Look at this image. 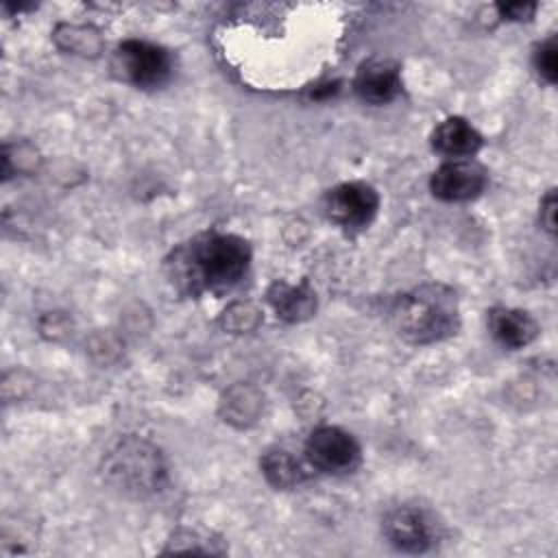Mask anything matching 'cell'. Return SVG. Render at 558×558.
I'll use <instances>...</instances> for the list:
<instances>
[{"instance_id": "2", "label": "cell", "mask_w": 558, "mask_h": 558, "mask_svg": "<svg viewBox=\"0 0 558 558\" xmlns=\"http://www.w3.org/2000/svg\"><path fill=\"white\" fill-rule=\"evenodd\" d=\"M390 314L395 331L410 344L445 340L460 325L458 296L445 283H423L401 294Z\"/></svg>"}, {"instance_id": "5", "label": "cell", "mask_w": 558, "mask_h": 558, "mask_svg": "<svg viewBox=\"0 0 558 558\" xmlns=\"http://www.w3.org/2000/svg\"><path fill=\"white\" fill-rule=\"evenodd\" d=\"M305 453L314 469L329 475L351 473L362 458L357 440L349 432L333 425L314 429L305 442Z\"/></svg>"}, {"instance_id": "12", "label": "cell", "mask_w": 558, "mask_h": 558, "mask_svg": "<svg viewBox=\"0 0 558 558\" xmlns=\"http://www.w3.org/2000/svg\"><path fill=\"white\" fill-rule=\"evenodd\" d=\"M432 146L447 157H469L482 146V135L464 118H447L432 133Z\"/></svg>"}, {"instance_id": "8", "label": "cell", "mask_w": 558, "mask_h": 558, "mask_svg": "<svg viewBox=\"0 0 558 558\" xmlns=\"http://www.w3.org/2000/svg\"><path fill=\"white\" fill-rule=\"evenodd\" d=\"M486 185V172L480 163L451 159L442 163L429 179V190L436 198L460 203L475 198Z\"/></svg>"}, {"instance_id": "10", "label": "cell", "mask_w": 558, "mask_h": 558, "mask_svg": "<svg viewBox=\"0 0 558 558\" xmlns=\"http://www.w3.org/2000/svg\"><path fill=\"white\" fill-rule=\"evenodd\" d=\"M488 329L506 349H523L538 336V323L514 307H493L488 312Z\"/></svg>"}, {"instance_id": "16", "label": "cell", "mask_w": 558, "mask_h": 558, "mask_svg": "<svg viewBox=\"0 0 558 558\" xmlns=\"http://www.w3.org/2000/svg\"><path fill=\"white\" fill-rule=\"evenodd\" d=\"M262 320L259 310L253 303H233L225 310L220 323L231 333H246L253 331Z\"/></svg>"}, {"instance_id": "6", "label": "cell", "mask_w": 558, "mask_h": 558, "mask_svg": "<svg viewBox=\"0 0 558 558\" xmlns=\"http://www.w3.org/2000/svg\"><path fill=\"white\" fill-rule=\"evenodd\" d=\"M384 534L397 549L421 554L438 541V523L421 506H399L386 514Z\"/></svg>"}, {"instance_id": "13", "label": "cell", "mask_w": 558, "mask_h": 558, "mask_svg": "<svg viewBox=\"0 0 558 558\" xmlns=\"http://www.w3.org/2000/svg\"><path fill=\"white\" fill-rule=\"evenodd\" d=\"M262 395L251 384L231 386L220 401V414L227 423L235 427L253 425L262 414Z\"/></svg>"}, {"instance_id": "1", "label": "cell", "mask_w": 558, "mask_h": 558, "mask_svg": "<svg viewBox=\"0 0 558 558\" xmlns=\"http://www.w3.org/2000/svg\"><path fill=\"white\" fill-rule=\"evenodd\" d=\"M251 264V246L233 233L207 231L179 244L163 264L168 281L187 296L225 292L240 283Z\"/></svg>"}, {"instance_id": "14", "label": "cell", "mask_w": 558, "mask_h": 558, "mask_svg": "<svg viewBox=\"0 0 558 558\" xmlns=\"http://www.w3.org/2000/svg\"><path fill=\"white\" fill-rule=\"evenodd\" d=\"M262 473L275 488H292L305 480L301 462L286 449H270L262 456Z\"/></svg>"}, {"instance_id": "20", "label": "cell", "mask_w": 558, "mask_h": 558, "mask_svg": "<svg viewBox=\"0 0 558 558\" xmlns=\"http://www.w3.org/2000/svg\"><path fill=\"white\" fill-rule=\"evenodd\" d=\"M541 222L554 235L556 233V192L549 190L541 201Z\"/></svg>"}, {"instance_id": "9", "label": "cell", "mask_w": 558, "mask_h": 558, "mask_svg": "<svg viewBox=\"0 0 558 558\" xmlns=\"http://www.w3.org/2000/svg\"><path fill=\"white\" fill-rule=\"evenodd\" d=\"M353 89L368 105H386L401 92L399 65L390 59H371L360 65Z\"/></svg>"}, {"instance_id": "4", "label": "cell", "mask_w": 558, "mask_h": 558, "mask_svg": "<svg viewBox=\"0 0 558 558\" xmlns=\"http://www.w3.org/2000/svg\"><path fill=\"white\" fill-rule=\"evenodd\" d=\"M111 68L120 81L142 89H153L170 78L172 59L168 50L157 44L144 39H126L116 48Z\"/></svg>"}, {"instance_id": "11", "label": "cell", "mask_w": 558, "mask_h": 558, "mask_svg": "<svg viewBox=\"0 0 558 558\" xmlns=\"http://www.w3.org/2000/svg\"><path fill=\"white\" fill-rule=\"evenodd\" d=\"M268 303L277 312V316L286 323H301L310 318L316 310V292L307 281L292 286L286 281H275L268 288Z\"/></svg>"}, {"instance_id": "3", "label": "cell", "mask_w": 558, "mask_h": 558, "mask_svg": "<svg viewBox=\"0 0 558 558\" xmlns=\"http://www.w3.org/2000/svg\"><path fill=\"white\" fill-rule=\"evenodd\" d=\"M166 475L161 451L137 436L120 438L102 458L105 482L129 497H148L161 490Z\"/></svg>"}, {"instance_id": "17", "label": "cell", "mask_w": 558, "mask_h": 558, "mask_svg": "<svg viewBox=\"0 0 558 558\" xmlns=\"http://www.w3.org/2000/svg\"><path fill=\"white\" fill-rule=\"evenodd\" d=\"M216 541H211L207 534L198 532V530H181L177 532L166 551H201V554H220L222 549L214 547Z\"/></svg>"}, {"instance_id": "19", "label": "cell", "mask_w": 558, "mask_h": 558, "mask_svg": "<svg viewBox=\"0 0 558 558\" xmlns=\"http://www.w3.org/2000/svg\"><path fill=\"white\" fill-rule=\"evenodd\" d=\"M497 11L501 17L508 20H530L536 11L534 2H506V4H497Z\"/></svg>"}, {"instance_id": "18", "label": "cell", "mask_w": 558, "mask_h": 558, "mask_svg": "<svg viewBox=\"0 0 558 558\" xmlns=\"http://www.w3.org/2000/svg\"><path fill=\"white\" fill-rule=\"evenodd\" d=\"M534 68L549 85H554L558 81V44H556V37H549L543 44H538V48L534 52Z\"/></svg>"}, {"instance_id": "15", "label": "cell", "mask_w": 558, "mask_h": 558, "mask_svg": "<svg viewBox=\"0 0 558 558\" xmlns=\"http://www.w3.org/2000/svg\"><path fill=\"white\" fill-rule=\"evenodd\" d=\"M57 44L74 54H98L100 52V35L92 26H76V24H61L54 31Z\"/></svg>"}, {"instance_id": "7", "label": "cell", "mask_w": 558, "mask_h": 558, "mask_svg": "<svg viewBox=\"0 0 558 558\" xmlns=\"http://www.w3.org/2000/svg\"><path fill=\"white\" fill-rule=\"evenodd\" d=\"M379 207V196L373 185L364 181H349L331 187L325 196L327 216L347 229L366 227Z\"/></svg>"}]
</instances>
